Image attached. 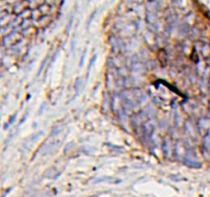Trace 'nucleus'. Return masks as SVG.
I'll use <instances>...</instances> for the list:
<instances>
[{
    "mask_svg": "<svg viewBox=\"0 0 210 197\" xmlns=\"http://www.w3.org/2000/svg\"><path fill=\"white\" fill-rule=\"evenodd\" d=\"M203 143H204L205 147H206V148L210 147V134H208V135H206V136L204 137Z\"/></svg>",
    "mask_w": 210,
    "mask_h": 197,
    "instance_id": "f03ea898",
    "label": "nucleus"
},
{
    "mask_svg": "<svg viewBox=\"0 0 210 197\" xmlns=\"http://www.w3.org/2000/svg\"><path fill=\"white\" fill-rule=\"evenodd\" d=\"M183 163H184V164L186 165V166L192 167V168H200L201 166V164H200V161H198V160H196V159H194V158L191 157V156L185 157Z\"/></svg>",
    "mask_w": 210,
    "mask_h": 197,
    "instance_id": "f257e3e1",
    "label": "nucleus"
}]
</instances>
